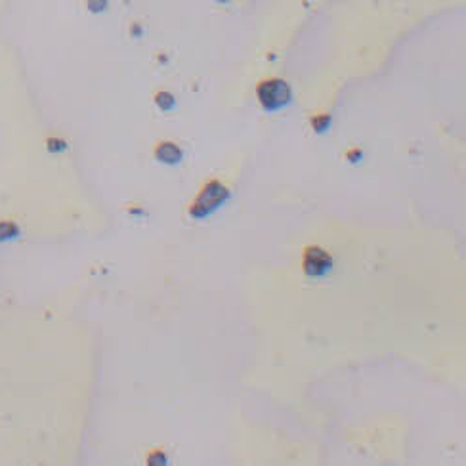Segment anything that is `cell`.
Returning a JSON list of instances; mask_svg holds the SVG:
<instances>
[{"instance_id":"obj_1","label":"cell","mask_w":466,"mask_h":466,"mask_svg":"<svg viewBox=\"0 0 466 466\" xmlns=\"http://www.w3.org/2000/svg\"><path fill=\"white\" fill-rule=\"evenodd\" d=\"M256 98L260 105L269 113L285 109L292 100V90L283 79H267L256 86Z\"/></svg>"},{"instance_id":"obj_2","label":"cell","mask_w":466,"mask_h":466,"mask_svg":"<svg viewBox=\"0 0 466 466\" xmlns=\"http://www.w3.org/2000/svg\"><path fill=\"white\" fill-rule=\"evenodd\" d=\"M227 197V189L223 187L220 182H210L204 185V189L201 191L197 203L191 206V216L193 218H204L210 212H214Z\"/></svg>"},{"instance_id":"obj_3","label":"cell","mask_w":466,"mask_h":466,"mask_svg":"<svg viewBox=\"0 0 466 466\" xmlns=\"http://www.w3.org/2000/svg\"><path fill=\"white\" fill-rule=\"evenodd\" d=\"M331 267H333V260H331V256H329L323 248H319V246H310V248L306 250V256H304V269H306L308 275H315V277L325 275Z\"/></svg>"},{"instance_id":"obj_4","label":"cell","mask_w":466,"mask_h":466,"mask_svg":"<svg viewBox=\"0 0 466 466\" xmlns=\"http://www.w3.org/2000/svg\"><path fill=\"white\" fill-rule=\"evenodd\" d=\"M155 155L164 164H176L182 159V149L178 147L176 143H172V142H164V143H161L157 147Z\"/></svg>"},{"instance_id":"obj_5","label":"cell","mask_w":466,"mask_h":466,"mask_svg":"<svg viewBox=\"0 0 466 466\" xmlns=\"http://www.w3.org/2000/svg\"><path fill=\"white\" fill-rule=\"evenodd\" d=\"M20 227L14 222H0V243L4 241H12L16 237H20Z\"/></svg>"},{"instance_id":"obj_6","label":"cell","mask_w":466,"mask_h":466,"mask_svg":"<svg viewBox=\"0 0 466 466\" xmlns=\"http://www.w3.org/2000/svg\"><path fill=\"white\" fill-rule=\"evenodd\" d=\"M155 103L159 105V109L170 111V109H174V105H176V98H174L170 92H159L155 96Z\"/></svg>"},{"instance_id":"obj_7","label":"cell","mask_w":466,"mask_h":466,"mask_svg":"<svg viewBox=\"0 0 466 466\" xmlns=\"http://www.w3.org/2000/svg\"><path fill=\"white\" fill-rule=\"evenodd\" d=\"M311 126H313V130L319 134L327 132V128L331 126V117L329 115H319V117H313V121H311Z\"/></svg>"},{"instance_id":"obj_8","label":"cell","mask_w":466,"mask_h":466,"mask_svg":"<svg viewBox=\"0 0 466 466\" xmlns=\"http://www.w3.org/2000/svg\"><path fill=\"white\" fill-rule=\"evenodd\" d=\"M109 8V0H86V10L90 14H103Z\"/></svg>"},{"instance_id":"obj_9","label":"cell","mask_w":466,"mask_h":466,"mask_svg":"<svg viewBox=\"0 0 466 466\" xmlns=\"http://www.w3.org/2000/svg\"><path fill=\"white\" fill-rule=\"evenodd\" d=\"M48 147H50V151H54V147H61V151H63V149H65V142L50 138V140H48Z\"/></svg>"},{"instance_id":"obj_10","label":"cell","mask_w":466,"mask_h":466,"mask_svg":"<svg viewBox=\"0 0 466 466\" xmlns=\"http://www.w3.org/2000/svg\"><path fill=\"white\" fill-rule=\"evenodd\" d=\"M130 35H134V37H142V35H143V27H142L140 23H134L132 27H130Z\"/></svg>"},{"instance_id":"obj_11","label":"cell","mask_w":466,"mask_h":466,"mask_svg":"<svg viewBox=\"0 0 466 466\" xmlns=\"http://www.w3.org/2000/svg\"><path fill=\"white\" fill-rule=\"evenodd\" d=\"M214 4H220V6H227V4H231V0H212Z\"/></svg>"}]
</instances>
